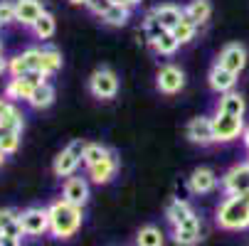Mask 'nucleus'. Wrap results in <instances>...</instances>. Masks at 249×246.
<instances>
[{"label":"nucleus","instance_id":"f257e3e1","mask_svg":"<svg viewBox=\"0 0 249 246\" xmlns=\"http://www.w3.org/2000/svg\"><path fill=\"white\" fill-rule=\"evenodd\" d=\"M50 212V234L54 239H72L84 222V209L77 204H69L67 199H57L47 207Z\"/></svg>","mask_w":249,"mask_h":246},{"label":"nucleus","instance_id":"f03ea898","mask_svg":"<svg viewBox=\"0 0 249 246\" xmlns=\"http://www.w3.org/2000/svg\"><path fill=\"white\" fill-rule=\"evenodd\" d=\"M215 222L225 231H244V229H249V192L227 195L220 202V207H217Z\"/></svg>","mask_w":249,"mask_h":246},{"label":"nucleus","instance_id":"7ed1b4c3","mask_svg":"<svg viewBox=\"0 0 249 246\" xmlns=\"http://www.w3.org/2000/svg\"><path fill=\"white\" fill-rule=\"evenodd\" d=\"M84 146L87 140H72L52 163V172L57 175V178H72V175H77L79 165H82V153H84Z\"/></svg>","mask_w":249,"mask_h":246},{"label":"nucleus","instance_id":"20e7f679","mask_svg":"<svg viewBox=\"0 0 249 246\" xmlns=\"http://www.w3.org/2000/svg\"><path fill=\"white\" fill-rule=\"evenodd\" d=\"M89 94L99 101H111L119 94V77L114 69L99 66L96 72L89 77Z\"/></svg>","mask_w":249,"mask_h":246},{"label":"nucleus","instance_id":"39448f33","mask_svg":"<svg viewBox=\"0 0 249 246\" xmlns=\"http://www.w3.org/2000/svg\"><path fill=\"white\" fill-rule=\"evenodd\" d=\"M170 236L178 246H197L202 241V219L197 217V212H193L185 222L170 227Z\"/></svg>","mask_w":249,"mask_h":246},{"label":"nucleus","instance_id":"423d86ee","mask_svg":"<svg viewBox=\"0 0 249 246\" xmlns=\"http://www.w3.org/2000/svg\"><path fill=\"white\" fill-rule=\"evenodd\" d=\"M156 86L165 96H175L185 89V72L178 64H163L156 72Z\"/></svg>","mask_w":249,"mask_h":246},{"label":"nucleus","instance_id":"0eeeda50","mask_svg":"<svg viewBox=\"0 0 249 246\" xmlns=\"http://www.w3.org/2000/svg\"><path fill=\"white\" fill-rule=\"evenodd\" d=\"M212 128H215V143H232V140L242 138L244 118L227 116V114H215L212 116Z\"/></svg>","mask_w":249,"mask_h":246},{"label":"nucleus","instance_id":"6e6552de","mask_svg":"<svg viewBox=\"0 0 249 246\" xmlns=\"http://www.w3.org/2000/svg\"><path fill=\"white\" fill-rule=\"evenodd\" d=\"M20 224L25 236H45L50 231V212L45 207H30L20 212Z\"/></svg>","mask_w":249,"mask_h":246},{"label":"nucleus","instance_id":"1a4fd4ad","mask_svg":"<svg viewBox=\"0 0 249 246\" xmlns=\"http://www.w3.org/2000/svg\"><path fill=\"white\" fill-rule=\"evenodd\" d=\"M225 195H242L249 192V163H237L232 165L220 180Z\"/></svg>","mask_w":249,"mask_h":246},{"label":"nucleus","instance_id":"9d476101","mask_svg":"<svg viewBox=\"0 0 249 246\" xmlns=\"http://www.w3.org/2000/svg\"><path fill=\"white\" fill-rule=\"evenodd\" d=\"M247 62H249V54H247V47L239 45V42H230L220 49L217 54V64H222L225 69H230V72H234L237 77L247 69Z\"/></svg>","mask_w":249,"mask_h":246},{"label":"nucleus","instance_id":"9b49d317","mask_svg":"<svg viewBox=\"0 0 249 246\" xmlns=\"http://www.w3.org/2000/svg\"><path fill=\"white\" fill-rule=\"evenodd\" d=\"M185 135L195 146H212L215 143V128H212V116H195L185 126Z\"/></svg>","mask_w":249,"mask_h":246},{"label":"nucleus","instance_id":"f8f14e48","mask_svg":"<svg viewBox=\"0 0 249 246\" xmlns=\"http://www.w3.org/2000/svg\"><path fill=\"white\" fill-rule=\"evenodd\" d=\"M62 199H67L69 204H77V207H87L89 202V180L79 178V175H72L67 178L62 185Z\"/></svg>","mask_w":249,"mask_h":246},{"label":"nucleus","instance_id":"ddd939ff","mask_svg":"<svg viewBox=\"0 0 249 246\" xmlns=\"http://www.w3.org/2000/svg\"><path fill=\"white\" fill-rule=\"evenodd\" d=\"M220 180L212 167H195L188 178V190L193 195H210L212 190H217Z\"/></svg>","mask_w":249,"mask_h":246},{"label":"nucleus","instance_id":"4468645a","mask_svg":"<svg viewBox=\"0 0 249 246\" xmlns=\"http://www.w3.org/2000/svg\"><path fill=\"white\" fill-rule=\"evenodd\" d=\"M116 175H119V158H116V153H111L109 158H104L101 163L87 167V178L94 185H109Z\"/></svg>","mask_w":249,"mask_h":246},{"label":"nucleus","instance_id":"2eb2a0df","mask_svg":"<svg viewBox=\"0 0 249 246\" xmlns=\"http://www.w3.org/2000/svg\"><path fill=\"white\" fill-rule=\"evenodd\" d=\"M207 84H210V89L215 91V94H227V91H234L237 74L215 62V64L210 66V72H207Z\"/></svg>","mask_w":249,"mask_h":246},{"label":"nucleus","instance_id":"dca6fc26","mask_svg":"<svg viewBox=\"0 0 249 246\" xmlns=\"http://www.w3.org/2000/svg\"><path fill=\"white\" fill-rule=\"evenodd\" d=\"M215 114H227V116L244 118V114H247V98L242 94H237V91L220 94V98L215 103Z\"/></svg>","mask_w":249,"mask_h":246},{"label":"nucleus","instance_id":"f3484780","mask_svg":"<svg viewBox=\"0 0 249 246\" xmlns=\"http://www.w3.org/2000/svg\"><path fill=\"white\" fill-rule=\"evenodd\" d=\"M15 13H18V22L22 27H32L47 10L42 5V0H15Z\"/></svg>","mask_w":249,"mask_h":246},{"label":"nucleus","instance_id":"a211bd4d","mask_svg":"<svg viewBox=\"0 0 249 246\" xmlns=\"http://www.w3.org/2000/svg\"><path fill=\"white\" fill-rule=\"evenodd\" d=\"M153 15H156V20L163 25V30H175V25L180 22V17H183V8H178V5H173V3H163V5H156L153 8Z\"/></svg>","mask_w":249,"mask_h":246},{"label":"nucleus","instance_id":"6ab92c4d","mask_svg":"<svg viewBox=\"0 0 249 246\" xmlns=\"http://www.w3.org/2000/svg\"><path fill=\"white\" fill-rule=\"evenodd\" d=\"M27 103L32 109H37V111H42V109H50L52 103H54V86L52 84H37L32 89V94H30V98H27Z\"/></svg>","mask_w":249,"mask_h":246},{"label":"nucleus","instance_id":"aec40b11","mask_svg":"<svg viewBox=\"0 0 249 246\" xmlns=\"http://www.w3.org/2000/svg\"><path fill=\"white\" fill-rule=\"evenodd\" d=\"M193 212H195V209L190 207L188 199H173V202L165 207V222H168L170 227H175V224L185 222Z\"/></svg>","mask_w":249,"mask_h":246},{"label":"nucleus","instance_id":"412c9836","mask_svg":"<svg viewBox=\"0 0 249 246\" xmlns=\"http://www.w3.org/2000/svg\"><path fill=\"white\" fill-rule=\"evenodd\" d=\"M148 45H151V49H153L156 54H160V57H173L178 49H180V42L175 40V34H173L170 30L160 32L158 37H156V40H151Z\"/></svg>","mask_w":249,"mask_h":246},{"label":"nucleus","instance_id":"4be33fe9","mask_svg":"<svg viewBox=\"0 0 249 246\" xmlns=\"http://www.w3.org/2000/svg\"><path fill=\"white\" fill-rule=\"evenodd\" d=\"M32 89H35V84L27 77H13L8 82V86H5V98H10V101H15V98L27 101L30 94H32Z\"/></svg>","mask_w":249,"mask_h":246},{"label":"nucleus","instance_id":"5701e85b","mask_svg":"<svg viewBox=\"0 0 249 246\" xmlns=\"http://www.w3.org/2000/svg\"><path fill=\"white\" fill-rule=\"evenodd\" d=\"M183 10H185V15L200 27V25H205V22L210 20V15H212V3H210V0H190Z\"/></svg>","mask_w":249,"mask_h":246},{"label":"nucleus","instance_id":"b1692460","mask_svg":"<svg viewBox=\"0 0 249 246\" xmlns=\"http://www.w3.org/2000/svg\"><path fill=\"white\" fill-rule=\"evenodd\" d=\"M163 244H165V234L156 224L141 227L136 234V246H163Z\"/></svg>","mask_w":249,"mask_h":246},{"label":"nucleus","instance_id":"393cba45","mask_svg":"<svg viewBox=\"0 0 249 246\" xmlns=\"http://www.w3.org/2000/svg\"><path fill=\"white\" fill-rule=\"evenodd\" d=\"M114 150L109 148V146H104V143H87L84 146V153H82V163L87 165V167H91V165H96V163H101L104 158H109Z\"/></svg>","mask_w":249,"mask_h":246},{"label":"nucleus","instance_id":"a878e982","mask_svg":"<svg viewBox=\"0 0 249 246\" xmlns=\"http://www.w3.org/2000/svg\"><path fill=\"white\" fill-rule=\"evenodd\" d=\"M62 69V52L54 49V47H42V66H40V72L45 77H52L57 74Z\"/></svg>","mask_w":249,"mask_h":246},{"label":"nucleus","instance_id":"bb28decb","mask_svg":"<svg viewBox=\"0 0 249 246\" xmlns=\"http://www.w3.org/2000/svg\"><path fill=\"white\" fill-rule=\"evenodd\" d=\"M173 34H175V40L180 42V45H188V42H193L195 40V34H197V25L185 15V10H183V17H180V22L175 25V30H173Z\"/></svg>","mask_w":249,"mask_h":246},{"label":"nucleus","instance_id":"cd10ccee","mask_svg":"<svg viewBox=\"0 0 249 246\" xmlns=\"http://www.w3.org/2000/svg\"><path fill=\"white\" fill-rule=\"evenodd\" d=\"M106 25H111V27H124L128 20H131V8L128 5H121V3H114L109 8V13H106L101 17Z\"/></svg>","mask_w":249,"mask_h":246},{"label":"nucleus","instance_id":"c85d7f7f","mask_svg":"<svg viewBox=\"0 0 249 246\" xmlns=\"http://www.w3.org/2000/svg\"><path fill=\"white\" fill-rule=\"evenodd\" d=\"M30 30L35 32V37H37V40H50L52 34H54V30H57V20H54V15L45 13V15H42L37 22H35Z\"/></svg>","mask_w":249,"mask_h":246},{"label":"nucleus","instance_id":"c756f323","mask_svg":"<svg viewBox=\"0 0 249 246\" xmlns=\"http://www.w3.org/2000/svg\"><path fill=\"white\" fill-rule=\"evenodd\" d=\"M0 123H3L8 131H15V133H22L25 131V116L18 106H13L5 116H0Z\"/></svg>","mask_w":249,"mask_h":246},{"label":"nucleus","instance_id":"7c9ffc66","mask_svg":"<svg viewBox=\"0 0 249 246\" xmlns=\"http://www.w3.org/2000/svg\"><path fill=\"white\" fill-rule=\"evenodd\" d=\"M20 135H22V133L8 131L3 138H0V150H3L5 155H13V153H18V148H20Z\"/></svg>","mask_w":249,"mask_h":246},{"label":"nucleus","instance_id":"2f4dec72","mask_svg":"<svg viewBox=\"0 0 249 246\" xmlns=\"http://www.w3.org/2000/svg\"><path fill=\"white\" fill-rule=\"evenodd\" d=\"M13 22H18L15 0H0V25H13Z\"/></svg>","mask_w":249,"mask_h":246},{"label":"nucleus","instance_id":"473e14b6","mask_svg":"<svg viewBox=\"0 0 249 246\" xmlns=\"http://www.w3.org/2000/svg\"><path fill=\"white\" fill-rule=\"evenodd\" d=\"M160 32H165V30H163V25L156 20V15H153V13H148V15H146V20H143V34H146V40H148V42H151V40H156Z\"/></svg>","mask_w":249,"mask_h":246},{"label":"nucleus","instance_id":"72a5a7b5","mask_svg":"<svg viewBox=\"0 0 249 246\" xmlns=\"http://www.w3.org/2000/svg\"><path fill=\"white\" fill-rule=\"evenodd\" d=\"M8 72H10L13 77H25V74L30 72V64L25 62L22 54H15V57L8 59Z\"/></svg>","mask_w":249,"mask_h":246},{"label":"nucleus","instance_id":"f704fd0d","mask_svg":"<svg viewBox=\"0 0 249 246\" xmlns=\"http://www.w3.org/2000/svg\"><path fill=\"white\" fill-rule=\"evenodd\" d=\"M22 57H25V62L30 64V72H32V69H35V72H40V66H42V49L30 47V49L22 52Z\"/></svg>","mask_w":249,"mask_h":246},{"label":"nucleus","instance_id":"c9c22d12","mask_svg":"<svg viewBox=\"0 0 249 246\" xmlns=\"http://www.w3.org/2000/svg\"><path fill=\"white\" fill-rule=\"evenodd\" d=\"M111 5H114L111 0H89V3H87V8H89L94 15H99V17H104L106 13H109Z\"/></svg>","mask_w":249,"mask_h":246},{"label":"nucleus","instance_id":"e433bc0d","mask_svg":"<svg viewBox=\"0 0 249 246\" xmlns=\"http://www.w3.org/2000/svg\"><path fill=\"white\" fill-rule=\"evenodd\" d=\"M15 219H18V212H15V209H0V234H3L5 227L13 224Z\"/></svg>","mask_w":249,"mask_h":246},{"label":"nucleus","instance_id":"4c0bfd02","mask_svg":"<svg viewBox=\"0 0 249 246\" xmlns=\"http://www.w3.org/2000/svg\"><path fill=\"white\" fill-rule=\"evenodd\" d=\"M13 106H15V103H13L10 98H5V96H0V116H5V114H8V111H10Z\"/></svg>","mask_w":249,"mask_h":246},{"label":"nucleus","instance_id":"58836bf2","mask_svg":"<svg viewBox=\"0 0 249 246\" xmlns=\"http://www.w3.org/2000/svg\"><path fill=\"white\" fill-rule=\"evenodd\" d=\"M0 246H20V239H15V236H0Z\"/></svg>","mask_w":249,"mask_h":246},{"label":"nucleus","instance_id":"ea45409f","mask_svg":"<svg viewBox=\"0 0 249 246\" xmlns=\"http://www.w3.org/2000/svg\"><path fill=\"white\" fill-rule=\"evenodd\" d=\"M242 143H244V148L249 150V126H244V131H242Z\"/></svg>","mask_w":249,"mask_h":246},{"label":"nucleus","instance_id":"a19ab883","mask_svg":"<svg viewBox=\"0 0 249 246\" xmlns=\"http://www.w3.org/2000/svg\"><path fill=\"white\" fill-rule=\"evenodd\" d=\"M5 72H8V59H5L3 54H0V77H3Z\"/></svg>","mask_w":249,"mask_h":246},{"label":"nucleus","instance_id":"79ce46f5","mask_svg":"<svg viewBox=\"0 0 249 246\" xmlns=\"http://www.w3.org/2000/svg\"><path fill=\"white\" fill-rule=\"evenodd\" d=\"M141 3H143V0H124V5H128V8H136Z\"/></svg>","mask_w":249,"mask_h":246},{"label":"nucleus","instance_id":"37998d69","mask_svg":"<svg viewBox=\"0 0 249 246\" xmlns=\"http://www.w3.org/2000/svg\"><path fill=\"white\" fill-rule=\"evenodd\" d=\"M69 3H72V5H87L89 0H69Z\"/></svg>","mask_w":249,"mask_h":246},{"label":"nucleus","instance_id":"c03bdc74","mask_svg":"<svg viewBox=\"0 0 249 246\" xmlns=\"http://www.w3.org/2000/svg\"><path fill=\"white\" fill-rule=\"evenodd\" d=\"M5 133H8V128H5V126H3V123H0V138H3V135H5Z\"/></svg>","mask_w":249,"mask_h":246},{"label":"nucleus","instance_id":"a18cd8bd","mask_svg":"<svg viewBox=\"0 0 249 246\" xmlns=\"http://www.w3.org/2000/svg\"><path fill=\"white\" fill-rule=\"evenodd\" d=\"M3 160H5V153H3V150H0V165H3Z\"/></svg>","mask_w":249,"mask_h":246},{"label":"nucleus","instance_id":"49530a36","mask_svg":"<svg viewBox=\"0 0 249 246\" xmlns=\"http://www.w3.org/2000/svg\"><path fill=\"white\" fill-rule=\"evenodd\" d=\"M111 3H121V5H124V0H111Z\"/></svg>","mask_w":249,"mask_h":246},{"label":"nucleus","instance_id":"de8ad7c7","mask_svg":"<svg viewBox=\"0 0 249 246\" xmlns=\"http://www.w3.org/2000/svg\"><path fill=\"white\" fill-rule=\"evenodd\" d=\"M0 54H3V45H0Z\"/></svg>","mask_w":249,"mask_h":246},{"label":"nucleus","instance_id":"09e8293b","mask_svg":"<svg viewBox=\"0 0 249 246\" xmlns=\"http://www.w3.org/2000/svg\"><path fill=\"white\" fill-rule=\"evenodd\" d=\"M247 163H249V158H247Z\"/></svg>","mask_w":249,"mask_h":246}]
</instances>
